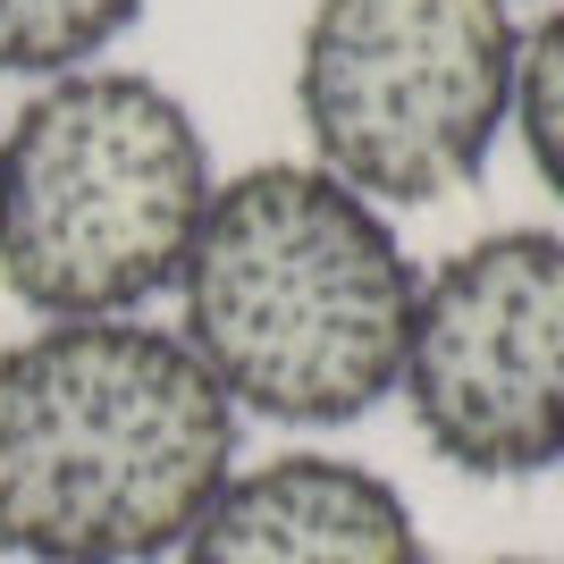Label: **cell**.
Here are the masks:
<instances>
[{
  "mask_svg": "<svg viewBox=\"0 0 564 564\" xmlns=\"http://www.w3.org/2000/svg\"><path fill=\"white\" fill-rule=\"evenodd\" d=\"M236 471V404L186 337L51 321L0 354V547L25 564H143L186 547Z\"/></svg>",
  "mask_w": 564,
  "mask_h": 564,
  "instance_id": "cell-1",
  "label": "cell"
},
{
  "mask_svg": "<svg viewBox=\"0 0 564 564\" xmlns=\"http://www.w3.org/2000/svg\"><path fill=\"white\" fill-rule=\"evenodd\" d=\"M177 295L194 362L236 413L329 430L397 388L422 279L379 203L321 161H270L212 194Z\"/></svg>",
  "mask_w": 564,
  "mask_h": 564,
  "instance_id": "cell-2",
  "label": "cell"
},
{
  "mask_svg": "<svg viewBox=\"0 0 564 564\" xmlns=\"http://www.w3.org/2000/svg\"><path fill=\"white\" fill-rule=\"evenodd\" d=\"M212 194V143L169 85L59 76L0 135V286L43 321H127L177 286Z\"/></svg>",
  "mask_w": 564,
  "mask_h": 564,
  "instance_id": "cell-3",
  "label": "cell"
},
{
  "mask_svg": "<svg viewBox=\"0 0 564 564\" xmlns=\"http://www.w3.org/2000/svg\"><path fill=\"white\" fill-rule=\"evenodd\" d=\"M506 0H321L295 59L312 152L362 203H438L471 186L514 118Z\"/></svg>",
  "mask_w": 564,
  "mask_h": 564,
  "instance_id": "cell-4",
  "label": "cell"
},
{
  "mask_svg": "<svg viewBox=\"0 0 564 564\" xmlns=\"http://www.w3.org/2000/svg\"><path fill=\"white\" fill-rule=\"evenodd\" d=\"M413 430L471 480L564 464V236L497 228L447 253L413 295L397 371Z\"/></svg>",
  "mask_w": 564,
  "mask_h": 564,
  "instance_id": "cell-5",
  "label": "cell"
},
{
  "mask_svg": "<svg viewBox=\"0 0 564 564\" xmlns=\"http://www.w3.org/2000/svg\"><path fill=\"white\" fill-rule=\"evenodd\" d=\"M177 564H430L397 480L346 455H270L228 471Z\"/></svg>",
  "mask_w": 564,
  "mask_h": 564,
  "instance_id": "cell-6",
  "label": "cell"
},
{
  "mask_svg": "<svg viewBox=\"0 0 564 564\" xmlns=\"http://www.w3.org/2000/svg\"><path fill=\"white\" fill-rule=\"evenodd\" d=\"M143 18V0H0V76H68Z\"/></svg>",
  "mask_w": 564,
  "mask_h": 564,
  "instance_id": "cell-7",
  "label": "cell"
},
{
  "mask_svg": "<svg viewBox=\"0 0 564 564\" xmlns=\"http://www.w3.org/2000/svg\"><path fill=\"white\" fill-rule=\"evenodd\" d=\"M514 127H522V143H531L540 186L564 203V9H547V18L522 34V59H514Z\"/></svg>",
  "mask_w": 564,
  "mask_h": 564,
  "instance_id": "cell-8",
  "label": "cell"
},
{
  "mask_svg": "<svg viewBox=\"0 0 564 564\" xmlns=\"http://www.w3.org/2000/svg\"><path fill=\"white\" fill-rule=\"evenodd\" d=\"M480 564H556V556H480Z\"/></svg>",
  "mask_w": 564,
  "mask_h": 564,
  "instance_id": "cell-9",
  "label": "cell"
}]
</instances>
